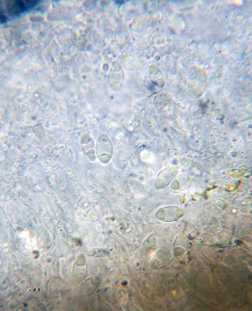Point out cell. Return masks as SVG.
Returning a JSON list of instances; mask_svg holds the SVG:
<instances>
[{"mask_svg":"<svg viewBox=\"0 0 252 311\" xmlns=\"http://www.w3.org/2000/svg\"><path fill=\"white\" fill-rule=\"evenodd\" d=\"M208 87V77L204 70L198 69L191 75L188 83V92L194 99L201 97Z\"/></svg>","mask_w":252,"mask_h":311,"instance_id":"cell-1","label":"cell"},{"mask_svg":"<svg viewBox=\"0 0 252 311\" xmlns=\"http://www.w3.org/2000/svg\"><path fill=\"white\" fill-rule=\"evenodd\" d=\"M96 156L102 163L106 164L111 160L113 156V145L105 134L98 136L96 144Z\"/></svg>","mask_w":252,"mask_h":311,"instance_id":"cell-2","label":"cell"},{"mask_svg":"<svg viewBox=\"0 0 252 311\" xmlns=\"http://www.w3.org/2000/svg\"><path fill=\"white\" fill-rule=\"evenodd\" d=\"M185 215V211L183 208L177 206H167L157 210L155 214L157 220L163 222H173L178 221Z\"/></svg>","mask_w":252,"mask_h":311,"instance_id":"cell-3","label":"cell"},{"mask_svg":"<svg viewBox=\"0 0 252 311\" xmlns=\"http://www.w3.org/2000/svg\"><path fill=\"white\" fill-rule=\"evenodd\" d=\"M178 167H175V166L168 167V168L163 169L157 175V178L155 180V189H157V190L165 189L166 187L172 184V182L176 178V176L178 175Z\"/></svg>","mask_w":252,"mask_h":311,"instance_id":"cell-4","label":"cell"},{"mask_svg":"<svg viewBox=\"0 0 252 311\" xmlns=\"http://www.w3.org/2000/svg\"><path fill=\"white\" fill-rule=\"evenodd\" d=\"M109 83L113 91H119L121 89L124 82V72L122 67L117 61L112 63L109 72Z\"/></svg>","mask_w":252,"mask_h":311,"instance_id":"cell-5","label":"cell"},{"mask_svg":"<svg viewBox=\"0 0 252 311\" xmlns=\"http://www.w3.org/2000/svg\"><path fill=\"white\" fill-rule=\"evenodd\" d=\"M88 274V268H87V262L83 254H80L75 261L73 269H72V275L74 278L75 281L77 283H81L85 280Z\"/></svg>","mask_w":252,"mask_h":311,"instance_id":"cell-6","label":"cell"},{"mask_svg":"<svg viewBox=\"0 0 252 311\" xmlns=\"http://www.w3.org/2000/svg\"><path fill=\"white\" fill-rule=\"evenodd\" d=\"M8 4V9L9 13L12 14H19L24 13L28 9L35 8L37 5V1H16V2H9Z\"/></svg>","mask_w":252,"mask_h":311,"instance_id":"cell-7","label":"cell"},{"mask_svg":"<svg viewBox=\"0 0 252 311\" xmlns=\"http://www.w3.org/2000/svg\"><path fill=\"white\" fill-rule=\"evenodd\" d=\"M80 143L82 146V151L85 153L88 159L94 162L96 158V151L94 148V144L90 136L87 134H83L80 139Z\"/></svg>","mask_w":252,"mask_h":311,"instance_id":"cell-8","label":"cell"},{"mask_svg":"<svg viewBox=\"0 0 252 311\" xmlns=\"http://www.w3.org/2000/svg\"><path fill=\"white\" fill-rule=\"evenodd\" d=\"M101 279L99 277H94L86 280L80 285V292L81 295L84 296H88L95 292V290L98 289L100 285Z\"/></svg>","mask_w":252,"mask_h":311,"instance_id":"cell-9","label":"cell"},{"mask_svg":"<svg viewBox=\"0 0 252 311\" xmlns=\"http://www.w3.org/2000/svg\"><path fill=\"white\" fill-rule=\"evenodd\" d=\"M148 73L149 77H150L152 83H154L160 88H162L165 85L164 76L157 66L151 65L149 67Z\"/></svg>","mask_w":252,"mask_h":311,"instance_id":"cell-10","label":"cell"},{"mask_svg":"<svg viewBox=\"0 0 252 311\" xmlns=\"http://www.w3.org/2000/svg\"><path fill=\"white\" fill-rule=\"evenodd\" d=\"M156 247V239H155L154 235H150L148 238L146 240V242L144 243L142 247V253L144 252H148V251L152 250Z\"/></svg>","mask_w":252,"mask_h":311,"instance_id":"cell-11","label":"cell"},{"mask_svg":"<svg viewBox=\"0 0 252 311\" xmlns=\"http://www.w3.org/2000/svg\"><path fill=\"white\" fill-rule=\"evenodd\" d=\"M104 251L102 249H93V250H89L86 253V256H88V258H93V257H99V256L104 255Z\"/></svg>","mask_w":252,"mask_h":311,"instance_id":"cell-12","label":"cell"}]
</instances>
